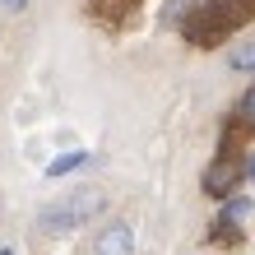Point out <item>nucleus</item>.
Here are the masks:
<instances>
[{"label":"nucleus","mask_w":255,"mask_h":255,"mask_svg":"<svg viewBox=\"0 0 255 255\" xmlns=\"http://www.w3.org/2000/svg\"><path fill=\"white\" fill-rule=\"evenodd\" d=\"M0 255H14V251H9V246H5V251H0Z\"/></svg>","instance_id":"nucleus-15"},{"label":"nucleus","mask_w":255,"mask_h":255,"mask_svg":"<svg viewBox=\"0 0 255 255\" xmlns=\"http://www.w3.org/2000/svg\"><path fill=\"white\" fill-rule=\"evenodd\" d=\"M255 14L251 9H242L237 0H204V5H195L190 14H186V23H181V37L190 42V47H200V51H209V47H223L242 23H251Z\"/></svg>","instance_id":"nucleus-1"},{"label":"nucleus","mask_w":255,"mask_h":255,"mask_svg":"<svg viewBox=\"0 0 255 255\" xmlns=\"http://www.w3.org/2000/svg\"><path fill=\"white\" fill-rule=\"evenodd\" d=\"M246 214H251V200H246V195H237V200H228V204H223L218 223H228V228H237V223H242Z\"/></svg>","instance_id":"nucleus-9"},{"label":"nucleus","mask_w":255,"mask_h":255,"mask_svg":"<svg viewBox=\"0 0 255 255\" xmlns=\"http://www.w3.org/2000/svg\"><path fill=\"white\" fill-rule=\"evenodd\" d=\"M242 176H246V162H242V153H237V139H232V134H223L214 167L204 172V195H214V200H228Z\"/></svg>","instance_id":"nucleus-3"},{"label":"nucleus","mask_w":255,"mask_h":255,"mask_svg":"<svg viewBox=\"0 0 255 255\" xmlns=\"http://www.w3.org/2000/svg\"><path fill=\"white\" fill-rule=\"evenodd\" d=\"M232 70H242V74L255 70V42H251V47H242V51H232Z\"/></svg>","instance_id":"nucleus-10"},{"label":"nucleus","mask_w":255,"mask_h":255,"mask_svg":"<svg viewBox=\"0 0 255 255\" xmlns=\"http://www.w3.org/2000/svg\"><path fill=\"white\" fill-rule=\"evenodd\" d=\"M237 126L255 134V84H251L246 93H242V102H237Z\"/></svg>","instance_id":"nucleus-8"},{"label":"nucleus","mask_w":255,"mask_h":255,"mask_svg":"<svg viewBox=\"0 0 255 255\" xmlns=\"http://www.w3.org/2000/svg\"><path fill=\"white\" fill-rule=\"evenodd\" d=\"M139 5L144 0H88V14H93L98 23H107V28H126Z\"/></svg>","instance_id":"nucleus-4"},{"label":"nucleus","mask_w":255,"mask_h":255,"mask_svg":"<svg viewBox=\"0 0 255 255\" xmlns=\"http://www.w3.org/2000/svg\"><path fill=\"white\" fill-rule=\"evenodd\" d=\"M134 251V232L126 223H112L107 232H98V255H130Z\"/></svg>","instance_id":"nucleus-5"},{"label":"nucleus","mask_w":255,"mask_h":255,"mask_svg":"<svg viewBox=\"0 0 255 255\" xmlns=\"http://www.w3.org/2000/svg\"><path fill=\"white\" fill-rule=\"evenodd\" d=\"M195 5H200V0H167V5H162V14H158V23H162V28H172V23L181 28L186 14H190Z\"/></svg>","instance_id":"nucleus-7"},{"label":"nucleus","mask_w":255,"mask_h":255,"mask_svg":"<svg viewBox=\"0 0 255 255\" xmlns=\"http://www.w3.org/2000/svg\"><path fill=\"white\" fill-rule=\"evenodd\" d=\"M246 181L255 186V158H246Z\"/></svg>","instance_id":"nucleus-13"},{"label":"nucleus","mask_w":255,"mask_h":255,"mask_svg":"<svg viewBox=\"0 0 255 255\" xmlns=\"http://www.w3.org/2000/svg\"><path fill=\"white\" fill-rule=\"evenodd\" d=\"M102 209H107V195L102 190H70V195H61V200H51L42 209L37 223H42L47 237H70V232H79L88 218H98Z\"/></svg>","instance_id":"nucleus-2"},{"label":"nucleus","mask_w":255,"mask_h":255,"mask_svg":"<svg viewBox=\"0 0 255 255\" xmlns=\"http://www.w3.org/2000/svg\"><path fill=\"white\" fill-rule=\"evenodd\" d=\"M79 167H88V153H84V148H70V153H61L56 162H47V181L70 176V172H79Z\"/></svg>","instance_id":"nucleus-6"},{"label":"nucleus","mask_w":255,"mask_h":255,"mask_svg":"<svg viewBox=\"0 0 255 255\" xmlns=\"http://www.w3.org/2000/svg\"><path fill=\"white\" fill-rule=\"evenodd\" d=\"M0 9H9V14H19V9H28V0H0Z\"/></svg>","instance_id":"nucleus-12"},{"label":"nucleus","mask_w":255,"mask_h":255,"mask_svg":"<svg viewBox=\"0 0 255 255\" xmlns=\"http://www.w3.org/2000/svg\"><path fill=\"white\" fill-rule=\"evenodd\" d=\"M214 242H218V246H237V242H242V232L228 228V223H214Z\"/></svg>","instance_id":"nucleus-11"},{"label":"nucleus","mask_w":255,"mask_h":255,"mask_svg":"<svg viewBox=\"0 0 255 255\" xmlns=\"http://www.w3.org/2000/svg\"><path fill=\"white\" fill-rule=\"evenodd\" d=\"M237 5H242V9H251V14H255V0H237Z\"/></svg>","instance_id":"nucleus-14"}]
</instances>
